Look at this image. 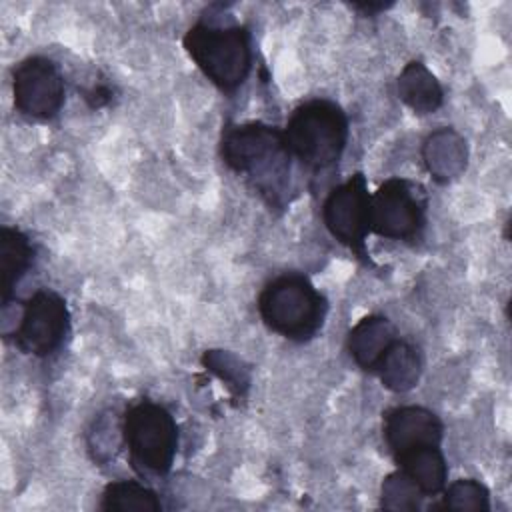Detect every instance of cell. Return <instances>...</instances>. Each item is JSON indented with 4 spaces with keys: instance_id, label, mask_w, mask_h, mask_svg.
<instances>
[{
    "instance_id": "obj_1",
    "label": "cell",
    "mask_w": 512,
    "mask_h": 512,
    "mask_svg": "<svg viewBox=\"0 0 512 512\" xmlns=\"http://www.w3.org/2000/svg\"><path fill=\"white\" fill-rule=\"evenodd\" d=\"M220 154L224 164L244 174L270 206H280L290 174V152L282 130L264 122L226 126Z\"/></svg>"
},
{
    "instance_id": "obj_2",
    "label": "cell",
    "mask_w": 512,
    "mask_h": 512,
    "mask_svg": "<svg viewBox=\"0 0 512 512\" xmlns=\"http://www.w3.org/2000/svg\"><path fill=\"white\" fill-rule=\"evenodd\" d=\"M282 134L290 156L322 172L336 166L346 148L348 118L336 102L314 98L294 108Z\"/></svg>"
},
{
    "instance_id": "obj_3",
    "label": "cell",
    "mask_w": 512,
    "mask_h": 512,
    "mask_svg": "<svg viewBox=\"0 0 512 512\" xmlns=\"http://www.w3.org/2000/svg\"><path fill=\"white\" fill-rule=\"evenodd\" d=\"M326 300L314 284L296 272L270 280L258 296V312L276 334L304 342L312 338L326 316Z\"/></svg>"
},
{
    "instance_id": "obj_4",
    "label": "cell",
    "mask_w": 512,
    "mask_h": 512,
    "mask_svg": "<svg viewBox=\"0 0 512 512\" xmlns=\"http://www.w3.org/2000/svg\"><path fill=\"white\" fill-rule=\"evenodd\" d=\"M182 42L194 64L220 90H236L252 68L250 34L244 26L198 22Z\"/></svg>"
},
{
    "instance_id": "obj_5",
    "label": "cell",
    "mask_w": 512,
    "mask_h": 512,
    "mask_svg": "<svg viewBox=\"0 0 512 512\" xmlns=\"http://www.w3.org/2000/svg\"><path fill=\"white\" fill-rule=\"evenodd\" d=\"M122 438L136 468L166 474L178 448V426L174 416L156 402L132 404L122 420Z\"/></svg>"
},
{
    "instance_id": "obj_6",
    "label": "cell",
    "mask_w": 512,
    "mask_h": 512,
    "mask_svg": "<svg viewBox=\"0 0 512 512\" xmlns=\"http://www.w3.org/2000/svg\"><path fill=\"white\" fill-rule=\"evenodd\" d=\"M424 226V198L404 178H388L370 196V232L390 240H412Z\"/></svg>"
},
{
    "instance_id": "obj_7",
    "label": "cell",
    "mask_w": 512,
    "mask_h": 512,
    "mask_svg": "<svg viewBox=\"0 0 512 512\" xmlns=\"http://www.w3.org/2000/svg\"><path fill=\"white\" fill-rule=\"evenodd\" d=\"M322 220L338 242L358 256L366 254L364 240L370 232V194L366 178L360 172L328 194L322 206Z\"/></svg>"
},
{
    "instance_id": "obj_8",
    "label": "cell",
    "mask_w": 512,
    "mask_h": 512,
    "mask_svg": "<svg viewBox=\"0 0 512 512\" xmlns=\"http://www.w3.org/2000/svg\"><path fill=\"white\" fill-rule=\"evenodd\" d=\"M12 94L24 116L50 120L64 104V76L50 58L30 56L14 68Z\"/></svg>"
},
{
    "instance_id": "obj_9",
    "label": "cell",
    "mask_w": 512,
    "mask_h": 512,
    "mask_svg": "<svg viewBox=\"0 0 512 512\" xmlns=\"http://www.w3.org/2000/svg\"><path fill=\"white\" fill-rule=\"evenodd\" d=\"M68 326L70 312L64 298L54 290H38L24 304L16 344L28 354L48 356L62 344Z\"/></svg>"
},
{
    "instance_id": "obj_10",
    "label": "cell",
    "mask_w": 512,
    "mask_h": 512,
    "mask_svg": "<svg viewBox=\"0 0 512 512\" xmlns=\"http://www.w3.org/2000/svg\"><path fill=\"white\" fill-rule=\"evenodd\" d=\"M382 430L394 458L412 448L440 446L444 436L440 418L422 406H396L388 410Z\"/></svg>"
},
{
    "instance_id": "obj_11",
    "label": "cell",
    "mask_w": 512,
    "mask_h": 512,
    "mask_svg": "<svg viewBox=\"0 0 512 512\" xmlns=\"http://www.w3.org/2000/svg\"><path fill=\"white\" fill-rule=\"evenodd\" d=\"M422 158L434 180L442 184L450 182L458 178L466 168V142L456 130L440 128L426 138L422 146Z\"/></svg>"
},
{
    "instance_id": "obj_12",
    "label": "cell",
    "mask_w": 512,
    "mask_h": 512,
    "mask_svg": "<svg viewBox=\"0 0 512 512\" xmlns=\"http://www.w3.org/2000/svg\"><path fill=\"white\" fill-rule=\"evenodd\" d=\"M394 340H396V330L392 322L384 316L372 314L362 318L348 332V352L360 368L374 370L378 360Z\"/></svg>"
},
{
    "instance_id": "obj_13",
    "label": "cell",
    "mask_w": 512,
    "mask_h": 512,
    "mask_svg": "<svg viewBox=\"0 0 512 512\" xmlns=\"http://www.w3.org/2000/svg\"><path fill=\"white\" fill-rule=\"evenodd\" d=\"M384 384L392 392L412 390L422 374V358L414 344L406 340H394L382 354L374 368Z\"/></svg>"
},
{
    "instance_id": "obj_14",
    "label": "cell",
    "mask_w": 512,
    "mask_h": 512,
    "mask_svg": "<svg viewBox=\"0 0 512 512\" xmlns=\"http://www.w3.org/2000/svg\"><path fill=\"white\" fill-rule=\"evenodd\" d=\"M396 462L424 496L440 494L446 488L448 466L438 446L412 448L396 456Z\"/></svg>"
},
{
    "instance_id": "obj_15",
    "label": "cell",
    "mask_w": 512,
    "mask_h": 512,
    "mask_svg": "<svg viewBox=\"0 0 512 512\" xmlns=\"http://www.w3.org/2000/svg\"><path fill=\"white\" fill-rule=\"evenodd\" d=\"M398 96L416 114H430L444 100L440 82L422 62H408L404 66L398 76Z\"/></svg>"
},
{
    "instance_id": "obj_16",
    "label": "cell",
    "mask_w": 512,
    "mask_h": 512,
    "mask_svg": "<svg viewBox=\"0 0 512 512\" xmlns=\"http://www.w3.org/2000/svg\"><path fill=\"white\" fill-rule=\"evenodd\" d=\"M32 256V244L22 230L12 226L0 228V292L4 304L12 296L14 286L30 268Z\"/></svg>"
},
{
    "instance_id": "obj_17",
    "label": "cell",
    "mask_w": 512,
    "mask_h": 512,
    "mask_svg": "<svg viewBox=\"0 0 512 512\" xmlns=\"http://www.w3.org/2000/svg\"><path fill=\"white\" fill-rule=\"evenodd\" d=\"M102 510L108 512H160L162 504L154 490L138 482H110L102 492Z\"/></svg>"
},
{
    "instance_id": "obj_18",
    "label": "cell",
    "mask_w": 512,
    "mask_h": 512,
    "mask_svg": "<svg viewBox=\"0 0 512 512\" xmlns=\"http://www.w3.org/2000/svg\"><path fill=\"white\" fill-rule=\"evenodd\" d=\"M434 508L458 510V512H488L490 494L482 482L474 478H460L444 490L442 502Z\"/></svg>"
},
{
    "instance_id": "obj_19",
    "label": "cell",
    "mask_w": 512,
    "mask_h": 512,
    "mask_svg": "<svg viewBox=\"0 0 512 512\" xmlns=\"http://www.w3.org/2000/svg\"><path fill=\"white\" fill-rule=\"evenodd\" d=\"M424 494L418 486L402 472H392L384 478L380 488V506L384 510H418Z\"/></svg>"
},
{
    "instance_id": "obj_20",
    "label": "cell",
    "mask_w": 512,
    "mask_h": 512,
    "mask_svg": "<svg viewBox=\"0 0 512 512\" xmlns=\"http://www.w3.org/2000/svg\"><path fill=\"white\" fill-rule=\"evenodd\" d=\"M202 364L214 372L222 382H226V386L242 396L246 394L248 390V384H250V374H248V368L242 366V362L226 352V350H208L204 356H202Z\"/></svg>"
},
{
    "instance_id": "obj_21",
    "label": "cell",
    "mask_w": 512,
    "mask_h": 512,
    "mask_svg": "<svg viewBox=\"0 0 512 512\" xmlns=\"http://www.w3.org/2000/svg\"><path fill=\"white\" fill-rule=\"evenodd\" d=\"M84 100L88 102L90 108H100V106H104L112 100V90L104 84H98V86L84 92Z\"/></svg>"
},
{
    "instance_id": "obj_22",
    "label": "cell",
    "mask_w": 512,
    "mask_h": 512,
    "mask_svg": "<svg viewBox=\"0 0 512 512\" xmlns=\"http://www.w3.org/2000/svg\"><path fill=\"white\" fill-rule=\"evenodd\" d=\"M356 10H362L364 14H368V16H372V14H376V12H380V10H386L390 4H370V2H362V4H352Z\"/></svg>"
}]
</instances>
